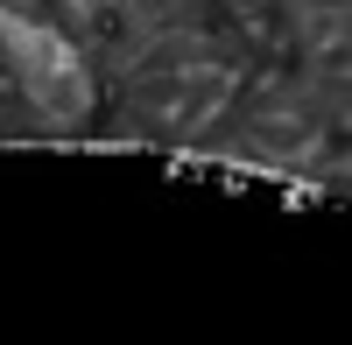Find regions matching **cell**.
Instances as JSON below:
<instances>
[{
  "label": "cell",
  "mask_w": 352,
  "mask_h": 345,
  "mask_svg": "<svg viewBox=\"0 0 352 345\" xmlns=\"http://www.w3.org/2000/svg\"><path fill=\"white\" fill-rule=\"evenodd\" d=\"M0 56L14 71L21 106L36 113V134H85L99 113V71L92 49L71 43L43 8H8L0 0Z\"/></svg>",
  "instance_id": "1"
},
{
  "label": "cell",
  "mask_w": 352,
  "mask_h": 345,
  "mask_svg": "<svg viewBox=\"0 0 352 345\" xmlns=\"http://www.w3.org/2000/svg\"><path fill=\"white\" fill-rule=\"evenodd\" d=\"M28 120H14V113H8V92H0V134H21Z\"/></svg>",
  "instance_id": "2"
},
{
  "label": "cell",
  "mask_w": 352,
  "mask_h": 345,
  "mask_svg": "<svg viewBox=\"0 0 352 345\" xmlns=\"http://www.w3.org/2000/svg\"><path fill=\"white\" fill-rule=\"evenodd\" d=\"M127 8H141V0H113V14H127Z\"/></svg>",
  "instance_id": "3"
}]
</instances>
